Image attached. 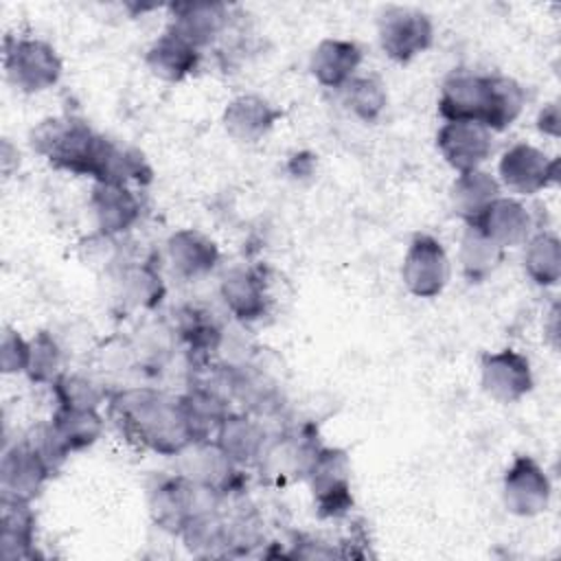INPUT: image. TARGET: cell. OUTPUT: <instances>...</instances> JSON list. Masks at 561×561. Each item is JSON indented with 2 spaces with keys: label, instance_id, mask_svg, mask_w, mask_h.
Masks as SVG:
<instances>
[{
  "label": "cell",
  "instance_id": "30",
  "mask_svg": "<svg viewBox=\"0 0 561 561\" xmlns=\"http://www.w3.org/2000/svg\"><path fill=\"white\" fill-rule=\"evenodd\" d=\"M502 259V248L486 239L473 226H467L460 239V265L471 283L484 280Z\"/></svg>",
  "mask_w": 561,
  "mask_h": 561
},
{
  "label": "cell",
  "instance_id": "31",
  "mask_svg": "<svg viewBox=\"0 0 561 561\" xmlns=\"http://www.w3.org/2000/svg\"><path fill=\"white\" fill-rule=\"evenodd\" d=\"M524 267L537 285H554L561 276V243L554 234L541 232L526 243Z\"/></svg>",
  "mask_w": 561,
  "mask_h": 561
},
{
  "label": "cell",
  "instance_id": "12",
  "mask_svg": "<svg viewBox=\"0 0 561 561\" xmlns=\"http://www.w3.org/2000/svg\"><path fill=\"white\" fill-rule=\"evenodd\" d=\"M206 493H210V491L197 486L195 482H191L182 473L175 476V478L162 480L151 491V500H149L153 522L160 528H164L173 535H180L182 528L186 526V522L193 515H197L199 511L210 508L202 502V495H206Z\"/></svg>",
  "mask_w": 561,
  "mask_h": 561
},
{
  "label": "cell",
  "instance_id": "24",
  "mask_svg": "<svg viewBox=\"0 0 561 561\" xmlns=\"http://www.w3.org/2000/svg\"><path fill=\"white\" fill-rule=\"evenodd\" d=\"M221 298L228 311L241 322H254L267 311L263 280L250 270H234L221 280Z\"/></svg>",
  "mask_w": 561,
  "mask_h": 561
},
{
  "label": "cell",
  "instance_id": "8",
  "mask_svg": "<svg viewBox=\"0 0 561 561\" xmlns=\"http://www.w3.org/2000/svg\"><path fill=\"white\" fill-rule=\"evenodd\" d=\"M557 178L559 160L526 142L513 145L500 160L502 184L519 195H535L541 188L554 184Z\"/></svg>",
  "mask_w": 561,
  "mask_h": 561
},
{
  "label": "cell",
  "instance_id": "16",
  "mask_svg": "<svg viewBox=\"0 0 561 561\" xmlns=\"http://www.w3.org/2000/svg\"><path fill=\"white\" fill-rule=\"evenodd\" d=\"M467 226H473L504 250L526 241L530 232V215L517 199L500 195L476 219L467 221Z\"/></svg>",
  "mask_w": 561,
  "mask_h": 561
},
{
  "label": "cell",
  "instance_id": "21",
  "mask_svg": "<svg viewBox=\"0 0 561 561\" xmlns=\"http://www.w3.org/2000/svg\"><path fill=\"white\" fill-rule=\"evenodd\" d=\"M167 252L175 274L182 278H199L213 272L219 261V248L215 241L193 228L173 232L167 241Z\"/></svg>",
  "mask_w": 561,
  "mask_h": 561
},
{
  "label": "cell",
  "instance_id": "33",
  "mask_svg": "<svg viewBox=\"0 0 561 561\" xmlns=\"http://www.w3.org/2000/svg\"><path fill=\"white\" fill-rule=\"evenodd\" d=\"M180 537L186 541V546L193 552H204V554H215L219 548L228 546V539H230L228 526L210 508L193 515L182 528Z\"/></svg>",
  "mask_w": 561,
  "mask_h": 561
},
{
  "label": "cell",
  "instance_id": "35",
  "mask_svg": "<svg viewBox=\"0 0 561 561\" xmlns=\"http://www.w3.org/2000/svg\"><path fill=\"white\" fill-rule=\"evenodd\" d=\"M53 390H55L59 405H64V408L99 410V405L105 401V390L96 381H92L83 375L61 373L57 377V381L53 383Z\"/></svg>",
  "mask_w": 561,
  "mask_h": 561
},
{
  "label": "cell",
  "instance_id": "1",
  "mask_svg": "<svg viewBox=\"0 0 561 561\" xmlns=\"http://www.w3.org/2000/svg\"><path fill=\"white\" fill-rule=\"evenodd\" d=\"M110 408L121 432L156 454L180 456L195 443L180 397L136 388L114 394Z\"/></svg>",
  "mask_w": 561,
  "mask_h": 561
},
{
  "label": "cell",
  "instance_id": "19",
  "mask_svg": "<svg viewBox=\"0 0 561 561\" xmlns=\"http://www.w3.org/2000/svg\"><path fill=\"white\" fill-rule=\"evenodd\" d=\"M90 208L94 213L101 234L112 237L129 230L140 217V202L121 184H96L90 195Z\"/></svg>",
  "mask_w": 561,
  "mask_h": 561
},
{
  "label": "cell",
  "instance_id": "11",
  "mask_svg": "<svg viewBox=\"0 0 561 561\" xmlns=\"http://www.w3.org/2000/svg\"><path fill=\"white\" fill-rule=\"evenodd\" d=\"M504 506L519 517H535L550 502V480L530 456H517L504 473Z\"/></svg>",
  "mask_w": 561,
  "mask_h": 561
},
{
  "label": "cell",
  "instance_id": "32",
  "mask_svg": "<svg viewBox=\"0 0 561 561\" xmlns=\"http://www.w3.org/2000/svg\"><path fill=\"white\" fill-rule=\"evenodd\" d=\"M344 105L364 123H375L386 110L388 94L381 79L368 77H353L344 88Z\"/></svg>",
  "mask_w": 561,
  "mask_h": 561
},
{
  "label": "cell",
  "instance_id": "34",
  "mask_svg": "<svg viewBox=\"0 0 561 561\" xmlns=\"http://www.w3.org/2000/svg\"><path fill=\"white\" fill-rule=\"evenodd\" d=\"M31 344V353H28V366H26V375L31 381L35 383H55L57 377L61 375V348L55 342V337L46 331L35 333L33 340H28Z\"/></svg>",
  "mask_w": 561,
  "mask_h": 561
},
{
  "label": "cell",
  "instance_id": "14",
  "mask_svg": "<svg viewBox=\"0 0 561 561\" xmlns=\"http://www.w3.org/2000/svg\"><path fill=\"white\" fill-rule=\"evenodd\" d=\"M489 103V75H478L465 68L451 70L438 94V114L447 121L482 123Z\"/></svg>",
  "mask_w": 561,
  "mask_h": 561
},
{
  "label": "cell",
  "instance_id": "15",
  "mask_svg": "<svg viewBox=\"0 0 561 561\" xmlns=\"http://www.w3.org/2000/svg\"><path fill=\"white\" fill-rule=\"evenodd\" d=\"M182 476L197 486L224 495L237 482V462L215 440H199L188 445L182 454Z\"/></svg>",
  "mask_w": 561,
  "mask_h": 561
},
{
  "label": "cell",
  "instance_id": "36",
  "mask_svg": "<svg viewBox=\"0 0 561 561\" xmlns=\"http://www.w3.org/2000/svg\"><path fill=\"white\" fill-rule=\"evenodd\" d=\"M123 287H125L127 300L138 307H153L156 302H160L164 294L160 276L147 265L129 270L123 278Z\"/></svg>",
  "mask_w": 561,
  "mask_h": 561
},
{
  "label": "cell",
  "instance_id": "4",
  "mask_svg": "<svg viewBox=\"0 0 561 561\" xmlns=\"http://www.w3.org/2000/svg\"><path fill=\"white\" fill-rule=\"evenodd\" d=\"M320 517H340L351 504V462L340 447H318L305 471Z\"/></svg>",
  "mask_w": 561,
  "mask_h": 561
},
{
  "label": "cell",
  "instance_id": "13",
  "mask_svg": "<svg viewBox=\"0 0 561 561\" xmlns=\"http://www.w3.org/2000/svg\"><path fill=\"white\" fill-rule=\"evenodd\" d=\"M85 175L94 178L96 184H149L151 167L142 151L99 136Z\"/></svg>",
  "mask_w": 561,
  "mask_h": 561
},
{
  "label": "cell",
  "instance_id": "2",
  "mask_svg": "<svg viewBox=\"0 0 561 561\" xmlns=\"http://www.w3.org/2000/svg\"><path fill=\"white\" fill-rule=\"evenodd\" d=\"M99 136L81 118L50 116L33 127L31 147L53 167L85 175Z\"/></svg>",
  "mask_w": 561,
  "mask_h": 561
},
{
  "label": "cell",
  "instance_id": "18",
  "mask_svg": "<svg viewBox=\"0 0 561 561\" xmlns=\"http://www.w3.org/2000/svg\"><path fill=\"white\" fill-rule=\"evenodd\" d=\"M228 11L219 2H186L171 4L169 31L195 46H208L226 26Z\"/></svg>",
  "mask_w": 561,
  "mask_h": 561
},
{
  "label": "cell",
  "instance_id": "27",
  "mask_svg": "<svg viewBox=\"0 0 561 561\" xmlns=\"http://www.w3.org/2000/svg\"><path fill=\"white\" fill-rule=\"evenodd\" d=\"M497 197L500 182L482 169L458 173L451 184V206L465 221L476 219Z\"/></svg>",
  "mask_w": 561,
  "mask_h": 561
},
{
  "label": "cell",
  "instance_id": "6",
  "mask_svg": "<svg viewBox=\"0 0 561 561\" xmlns=\"http://www.w3.org/2000/svg\"><path fill=\"white\" fill-rule=\"evenodd\" d=\"M401 278L408 291L419 298L438 296L449 280V259L440 241L430 234H416L403 256Z\"/></svg>",
  "mask_w": 561,
  "mask_h": 561
},
{
  "label": "cell",
  "instance_id": "17",
  "mask_svg": "<svg viewBox=\"0 0 561 561\" xmlns=\"http://www.w3.org/2000/svg\"><path fill=\"white\" fill-rule=\"evenodd\" d=\"M283 116L267 99L259 94H241L232 99L224 110V127L239 142H256L276 125Z\"/></svg>",
  "mask_w": 561,
  "mask_h": 561
},
{
  "label": "cell",
  "instance_id": "20",
  "mask_svg": "<svg viewBox=\"0 0 561 561\" xmlns=\"http://www.w3.org/2000/svg\"><path fill=\"white\" fill-rule=\"evenodd\" d=\"M362 64V48L348 39H322L309 59V70L324 88H344Z\"/></svg>",
  "mask_w": 561,
  "mask_h": 561
},
{
  "label": "cell",
  "instance_id": "37",
  "mask_svg": "<svg viewBox=\"0 0 561 561\" xmlns=\"http://www.w3.org/2000/svg\"><path fill=\"white\" fill-rule=\"evenodd\" d=\"M31 344L15 329H4L0 340V368L2 373H26Z\"/></svg>",
  "mask_w": 561,
  "mask_h": 561
},
{
  "label": "cell",
  "instance_id": "26",
  "mask_svg": "<svg viewBox=\"0 0 561 561\" xmlns=\"http://www.w3.org/2000/svg\"><path fill=\"white\" fill-rule=\"evenodd\" d=\"M316 449L318 445H313L311 436L307 438L298 434L283 436L276 443L265 445L259 462L270 478H274L276 482H283L287 478H294L296 473L305 476Z\"/></svg>",
  "mask_w": 561,
  "mask_h": 561
},
{
  "label": "cell",
  "instance_id": "7",
  "mask_svg": "<svg viewBox=\"0 0 561 561\" xmlns=\"http://www.w3.org/2000/svg\"><path fill=\"white\" fill-rule=\"evenodd\" d=\"M55 469L44 454L28 440L9 447L2 456L0 484L2 497L33 502Z\"/></svg>",
  "mask_w": 561,
  "mask_h": 561
},
{
  "label": "cell",
  "instance_id": "25",
  "mask_svg": "<svg viewBox=\"0 0 561 561\" xmlns=\"http://www.w3.org/2000/svg\"><path fill=\"white\" fill-rule=\"evenodd\" d=\"M31 502H18L2 497V522H0V557L2 559H28L33 557L35 517L28 506Z\"/></svg>",
  "mask_w": 561,
  "mask_h": 561
},
{
  "label": "cell",
  "instance_id": "3",
  "mask_svg": "<svg viewBox=\"0 0 561 561\" xmlns=\"http://www.w3.org/2000/svg\"><path fill=\"white\" fill-rule=\"evenodd\" d=\"M4 72L9 83L26 94L53 88L61 77V59L57 50L37 37L4 39Z\"/></svg>",
  "mask_w": 561,
  "mask_h": 561
},
{
  "label": "cell",
  "instance_id": "5",
  "mask_svg": "<svg viewBox=\"0 0 561 561\" xmlns=\"http://www.w3.org/2000/svg\"><path fill=\"white\" fill-rule=\"evenodd\" d=\"M381 50L399 61L408 64L416 55L425 53L434 42V24L427 13L410 7H386L377 24Z\"/></svg>",
  "mask_w": 561,
  "mask_h": 561
},
{
  "label": "cell",
  "instance_id": "10",
  "mask_svg": "<svg viewBox=\"0 0 561 561\" xmlns=\"http://www.w3.org/2000/svg\"><path fill=\"white\" fill-rule=\"evenodd\" d=\"M436 147L445 162L458 171H473L491 156V131L478 121H447L436 134Z\"/></svg>",
  "mask_w": 561,
  "mask_h": 561
},
{
  "label": "cell",
  "instance_id": "38",
  "mask_svg": "<svg viewBox=\"0 0 561 561\" xmlns=\"http://www.w3.org/2000/svg\"><path fill=\"white\" fill-rule=\"evenodd\" d=\"M537 127H539V131H543L548 136H559V107H557V103H550L539 112Z\"/></svg>",
  "mask_w": 561,
  "mask_h": 561
},
{
  "label": "cell",
  "instance_id": "22",
  "mask_svg": "<svg viewBox=\"0 0 561 561\" xmlns=\"http://www.w3.org/2000/svg\"><path fill=\"white\" fill-rule=\"evenodd\" d=\"M145 61L153 77L173 83L195 72L199 64V50L175 33L167 31L149 46Z\"/></svg>",
  "mask_w": 561,
  "mask_h": 561
},
{
  "label": "cell",
  "instance_id": "28",
  "mask_svg": "<svg viewBox=\"0 0 561 561\" xmlns=\"http://www.w3.org/2000/svg\"><path fill=\"white\" fill-rule=\"evenodd\" d=\"M526 105L524 88L504 75H489V103L482 125L489 131H504L511 127Z\"/></svg>",
  "mask_w": 561,
  "mask_h": 561
},
{
  "label": "cell",
  "instance_id": "23",
  "mask_svg": "<svg viewBox=\"0 0 561 561\" xmlns=\"http://www.w3.org/2000/svg\"><path fill=\"white\" fill-rule=\"evenodd\" d=\"M215 443L237 465L259 460L267 445L263 427L245 414H228L215 432Z\"/></svg>",
  "mask_w": 561,
  "mask_h": 561
},
{
  "label": "cell",
  "instance_id": "29",
  "mask_svg": "<svg viewBox=\"0 0 561 561\" xmlns=\"http://www.w3.org/2000/svg\"><path fill=\"white\" fill-rule=\"evenodd\" d=\"M180 401L184 405L195 443L213 438L215 432L219 430L221 421L230 414L226 399L210 388H195V390L186 392L184 397H180Z\"/></svg>",
  "mask_w": 561,
  "mask_h": 561
},
{
  "label": "cell",
  "instance_id": "9",
  "mask_svg": "<svg viewBox=\"0 0 561 561\" xmlns=\"http://www.w3.org/2000/svg\"><path fill=\"white\" fill-rule=\"evenodd\" d=\"M482 390L497 403H515L533 388L528 357L513 348L484 353L480 362Z\"/></svg>",
  "mask_w": 561,
  "mask_h": 561
}]
</instances>
